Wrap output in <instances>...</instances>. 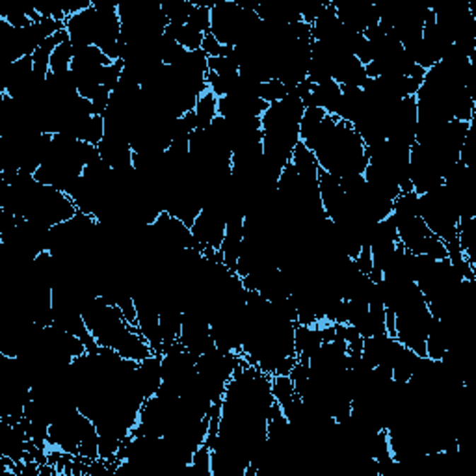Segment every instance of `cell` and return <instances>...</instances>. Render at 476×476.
Returning <instances> with one entry per match:
<instances>
[{
  "mask_svg": "<svg viewBox=\"0 0 476 476\" xmlns=\"http://www.w3.org/2000/svg\"><path fill=\"white\" fill-rule=\"evenodd\" d=\"M226 229L227 218L220 205H207L197 214L190 227L192 236H194V240L199 246L203 255H211V253L220 251L224 236H226Z\"/></svg>",
  "mask_w": 476,
  "mask_h": 476,
  "instance_id": "obj_1",
  "label": "cell"
},
{
  "mask_svg": "<svg viewBox=\"0 0 476 476\" xmlns=\"http://www.w3.org/2000/svg\"><path fill=\"white\" fill-rule=\"evenodd\" d=\"M168 37L175 40L179 45L185 50H201V43H203V34L196 32L192 26L188 25H171L168 23L164 32Z\"/></svg>",
  "mask_w": 476,
  "mask_h": 476,
  "instance_id": "obj_2",
  "label": "cell"
},
{
  "mask_svg": "<svg viewBox=\"0 0 476 476\" xmlns=\"http://www.w3.org/2000/svg\"><path fill=\"white\" fill-rule=\"evenodd\" d=\"M197 120V129H209L212 121L218 117V97L212 91L207 90L205 93H201L199 99L194 108Z\"/></svg>",
  "mask_w": 476,
  "mask_h": 476,
  "instance_id": "obj_3",
  "label": "cell"
},
{
  "mask_svg": "<svg viewBox=\"0 0 476 476\" xmlns=\"http://www.w3.org/2000/svg\"><path fill=\"white\" fill-rule=\"evenodd\" d=\"M162 13L171 25H186L194 11L192 0H166L161 2Z\"/></svg>",
  "mask_w": 476,
  "mask_h": 476,
  "instance_id": "obj_4",
  "label": "cell"
},
{
  "mask_svg": "<svg viewBox=\"0 0 476 476\" xmlns=\"http://www.w3.org/2000/svg\"><path fill=\"white\" fill-rule=\"evenodd\" d=\"M73 56H75V47H73L69 37H67V40L62 41L60 45L54 49V52H52V58H50V73L62 75V73L71 71Z\"/></svg>",
  "mask_w": 476,
  "mask_h": 476,
  "instance_id": "obj_5",
  "label": "cell"
},
{
  "mask_svg": "<svg viewBox=\"0 0 476 476\" xmlns=\"http://www.w3.org/2000/svg\"><path fill=\"white\" fill-rule=\"evenodd\" d=\"M327 112L322 110V108H315V106H311V108H306L303 110V115H301V121H300V140H307L309 136L313 134V132L318 129V125L322 123V120L326 117Z\"/></svg>",
  "mask_w": 476,
  "mask_h": 476,
  "instance_id": "obj_6",
  "label": "cell"
},
{
  "mask_svg": "<svg viewBox=\"0 0 476 476\" xmlns=\"http://www.w3.org/2000/svg\"><path fill=\"white\" fill-rule=\"evenodd\" d=\"M211 6H201V4H194V11H192L190 19L186 25L192 26L194 30L199 32V34H209L211 32V23H212V16H211Z\"/></svg>",
  "mask_w": 476,
  "mask_h": 476,
  "instance_id": "obj_7",
  "label": "cell"
},
{
  "mask_svg": "<svg viewBox=\"0 0 476 476\" xmlns=\"http://www.w3.org/2000/svg\"><path fill=\"white\" fill-rule=\"evenodd\" d=\"M286 93H289L286 86L281 81H277V79L266 81L259 86V99L265 100L266 105H272V103L285 99Z\"/></svg>",
  "mask_w": 476,
  "mask_h": 476,
  "instance_id": "obj_8",
  "label": "cell"
},
{
  "mask_svg": "<svg viewBox=\"0 0 476 476\" xmlns=\"http://www.w3.org/2000/svg\"><path fill=\"white\" fill-rule=\"evenodd\" d=\"M201 50L205 52L209 58H216V56H221L224 54V50H226V47L221 45L220 41L216 40L214 35L209 32V34L203 35V43H201Z\"/></svg>",
  "mask_w": 476,
  "mask_h": 476,
  "instance_id": "obj_9",
  "label": "cell"
}]
</instances>
